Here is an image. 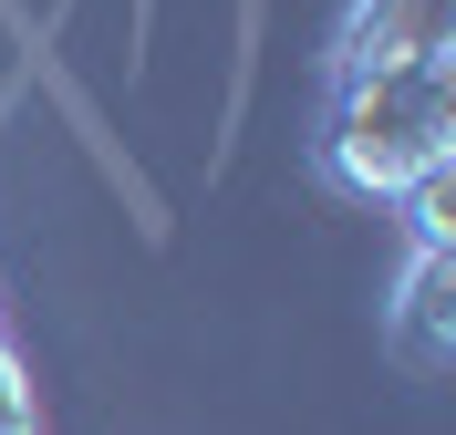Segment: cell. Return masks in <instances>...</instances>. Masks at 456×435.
Returning <instances> with one entry per match:
<instances>
[{
	"label": "cell",
	"mask_w": 456,
	"mask_h": 435,
	"mask_svg": "<svg viewBox=\"0 0 456 435\" xmlns=\"http://www.w3.org/2000/svg\"><path fill=\"white\" fill-rule=\"evenodd\" d=\"M384 342H395L404 374H446L456 363V249H404V290L384 311Z\"/></svg>",
	"instance_id": "obj_3"
},
{
	"label": "cell",
	"mask_w": 456,
	"mask_h": 435,
	"mask_svg": "<svg viewBox=\"0 0 456 435\" xmlns=\"http://www.w3.org/2000/svg\"><path fill=\"white\" fill-rule=\"evenodd\" d=\"M312 166L363 207H404L456 166V52L404 73H322Z\"/></svg>",
	"instance_id": "obj_1"
},
{
	"label": "cell",
	"mask_w": 456,
	"mask_h": 435,
	"mask_svg": "<svg viewBox=\"0 0 456 435\" xmlns=\"http://www.w3.org/2000/svg\"><path fill=\"white\" fill-rule=\"evenodd\" d=\"M456 52V0H353L332 31V73H404Z\"/></svg>",
	"instance_id": "obj_2"
}]
</instances>
